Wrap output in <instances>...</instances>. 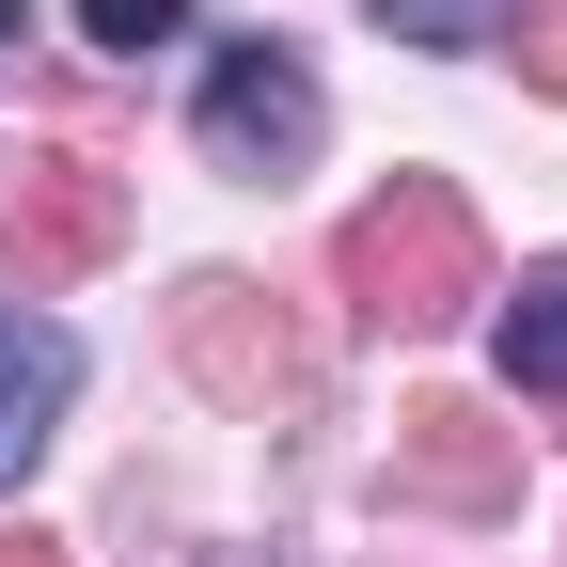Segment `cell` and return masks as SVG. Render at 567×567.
<instances>
[{"label": "cell", "instance_id": "5b68a950", "mask_svg": "<svg viewBox=\"0 0 567 567\" xmlns=\"http://www.w3.org/2000/svg\"><path fill=\"white\" fill-rule=\"evenodd\" d=\"M488 363H505V394H567V268H520V284H488Z\"/></svg>", "mask_w": 567, "mask_h": 567}, {"label": "cell", "instance_id": "7a4b0ae2", "mask_svg": "<svg viewBox=\"0 0 567 567\" xmlns=\"http://www.w3.org/2000/svg\"><path fill=\"white\" fill-rule=\"evenodd\" d=\"M189 142L221 174H300L316 142H331V95H316V63L284 48V32H237L221 63H205V95H189Z\"/></svg>", "mask_w": 567, "mask_h": 567}, {"label": "cell", "instance_id": "6da1fadb", "mask_svg": "<svg viewBox=\"0 0 567 567\" xmlns=\"http://www.w3.org/2000/svg\"><path fill=\"white\" fill-rule=\"evenodd\" d=\"M331 284H347L363 331H442L457 300H488V237H473V205L442 174H394L363 221L331 237Z\"/></svg>", "mask_w": 567, "mask_h": 567}, {"label": "cell", "instance_id": "30bf717a", "mask_svg": "<svg viewBox=\"0 0 567 567\" xmlns=\"http://www.w3.org/2000/svg\"><path fill=\"white\" fill-rule=\"evenodd\" d=\"M17 48H32V0H0V63H17Z\"/></svg>", "mask_w": 567, "mask_h": 567}, {"label": "cell", "instance_id": "7c38bea8", "mask_svg": "<svg viewBox=\"0 0 567 567\" xmlns=\"http://www.w3.org/2000/svg\"><path fill=\"white\" fill-rule=\"evenodd\" d=\"M0 567H63V551H32V536H17V551H0Z\"/></svg>", "mask_w": 567, "mask_h": 567}, {"label": "cell", "instance_id": "8fae6325", "mask_svg": "<svg viewBox=\"0 0 567 567\" xmlns=\"http://www.w3.org/2000/svg\"><path fill=\"white\" fill-rule=\"evenodd\" d=\"M536 80H551V95H567V17H551V48H536Z\"/></svg>", "mask_w": 567, "mask_h": 567}, {"label": "cell", "instance_id": "52a82bcc", "mask_svg": "<svg viewBox=\"0 0 567 567\" xmlns=\"http://www.w3.org/2000/svg\"><path fill=\"white\" fill-rule=\"evenodd\" d=\"M394 473L425 488V505H505V457L473 442V410H410L394 425Z\"/></svg>", "mask_w": 567, "mask_h": 567}, {"label": "cell", "instance_id": "8992f818", "mask_svg": "<svg viewBox=\"0 0 567 567\" xmlns=\"http://www.w3.org/2000/svg\"><path fill=\"white\" fill-rule=\"evenodd\" d=\"M189 363L205 379H237V394H300V347H252V284H189Z\"/></svg>", "mask_w": 567, "mask_h": 567}, {"label": "cell", "instance_id": "9c48e42d", "mask_svg": "<svg viewBox=\"0 0 567 567\" xmlns=\"http://www.w3.org/2000/svg\"><path fill=\"white\" fill-rule=\"evenodd\" d=\"M80 32H95L111 63H142V48H174V32H189V0H80Z\"/></svg>", "mask_w": 567, "mask_h": 567}, {"label": "cell", "instance_id": "277c9868", "mask_svg": "<svg viewBox=\"0 0 567 567\" xmlns=\"http://www.w3.org/2000/svg\"><path fill=\"white\" fill-rule=\"evenodd\" d=\"M63 394H80V331H63V316H17V300H0V488H17V473L48 457Z\"/></svg>", "mask_w": 567, "mask_h": 567}, {"label": "cell", "instance_id": "3957f363", "mask_svg": "<svg viewBox=\"0 0 567 567\" xmlns=\"http://www.w3.org/2000/svg\"><path fill=\"white\" fill-rule=\"evenodd\" d=\"M0 237H17V268H95L126 237V189L95 158H32L17 189H0Z\"/></svg>", "mask_w": 567, "mask_h": 567}, {"label": "cell", "instance_id": "ba28073f", "mask_svg": "<svg viewBox=\"0 0 567 567\" xmlns=\"http://www.w3.org/2000/svg\"><path fill=\"white\" fill-rule=\"evenodd\" d=\"M379 17H394V48H505L520 0H379Z\"/></svg>", "mask_w": 567, "mask_h": 567}]
</instances>
